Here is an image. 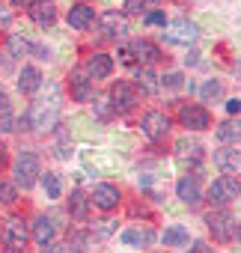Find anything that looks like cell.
I'll use <instances>...</instances> for the list:
<instances>
[{
    "mask_svg": "<svg viewBox=\"0 0 241 253\" xmlns=\"http://www.w3.org/2000/svg\"><path fill=\"white\" fill-rule=\"evenodd\" d=\"M27 125L30 131H51L57 119H60V86L51 84L48 86V98H36L30 107H27Z\"/></svg>",
    "mask_w": 241,
    "mask_h": 253,
    "instance_id": "1",
    "label": "cell"
},
{
    "mask_svg": "<svg viewBox=\"0 0 241 253\" xmlns=\"http://www.w3.org/2000/svg\"><path fill=\"white\" fill-rule=\"evenodd\" d=\"M205 226H208L211 238L220 241V244H229L232 238H238V220H235L226 209H214V211H208V214H205Z\"/></svg>",
    "mask_w": 241,
    "mask_h": 253,
    "instance_id": "2",
    "label": "cell"
},
{
    "mask_svg": "<svg viewBox=\"0 0 241 253\" xmlns=\"http://www.w3.org/2000/svg\"><path fill=\"white\" fill-rule=\"evenodd\" d=\"M39 170H42L39 155H36V152H21V155L15 158V167H12V182H15V188H21V191L33 188L36 179H39Z\"/></svg>",
    "mask_w": 241,
    "mask_h": 253,
    "instance_id": "3",
    "label": "cell"
},
{
    "mask_svg": "<svg viewBox=\"0 0 241 253\" xmlns=\"http://www.w3.org/2000/svg\"><path fill=\"white\" fill-rule=\"evenodd\" d=\"M27 241H30V226H27V220L24 217H9L6 223H3V244H6V250H12V253H24L27 250Z\"/></svg>",
    "mask_w": 241,
    "mask_h": 253,
    "instance_id": "4",
    "label": "cell"
},
{
    "mask_svg": "<svg viewBox=\"0 0 241 253\" xmlns=\"http://www.w3.org/2000/svg\"><path fill=\"white\" fill-rule=\"evenodd\" d=\"M113 113H131L134 104H137V86L131 81H116L110 86V95H107Z\"/></svg>",
    "mask_w": 241,
    "mask_h": 253,
    "instance_id": "5",
    "label": "cell"
},
{
    "mask_svg": "<svg viewBox=\"0 0 241 253\" xmlns=\"http://www.w3.org/2000/svg\"><path fill=\"white\" fill-rule=\"evenodd\" d=\"M238 191H241L238 176H220V179H214V182L208 185V203L226 206V203L238 200Z\"/></svg>",
    "mask_w": 241,
    "mask_h": 253,
    "instance_id": "6",
    "label": "cell"
},
{
    "mask_svg": "<svg viewBox=\"0 0 241 253\" xmlns=\"http://www.w3.org/2000/svg\"><path fill=\"white\" fill-rule=\"evenodd\" d=\"M140 128H143V134H146L149 140L161 143V140L170 134V116L161 113V110H146L143 119H140Z\"/></svg>",
    "mask_w": 241,
    "mask_h": 253,
    "instance_id": "7",
    "label": "cell"
},
{
    "mask_svg": "<svg viewBox=\"0 0 241 253\" xmlns=\"http://www.w3.org/2000/svg\"><path fill=\"white\" fill-rule=\"evenodd\" d=\"M179 125L188 131H202L211 125V113L202 104H182L179 107Z\"/></svg>",
    "mask_w": 241,
    "mask_h": 253,
    "instance_id": "8",
    "label": "cell"
},
{
    "mask_svg": "<svg viewBox=\"0 0 241 253\" xmlns=\"http://www.w3.org/2000/svg\"><path fill=\"white\" fill-rule=\"evenodd\" d=\"M197 36H200V30L188 18H176L167 24V42H173V45H191V42H197Z\"/></svg>",
    "mask_w": 241,
    "mask_h": 253,
    "instance_id": "9",
    "label": "cell"
},
{
    "mask_svg": "<svg viewBox=\"0 0 241 253\" xmlns=\"http://www.w3.org/2000/svg\"><path fill=\"white\" fill-rule=\"evenodd\" d=\"M89 203H92L98 211H113V209H119V203H122V194H119L116 185H107V182H104V185H95Z\"/></svg>",
    "mask_w": 241,
    "mask_h": 253,
    "instance_id": "10",
    "label": "cell"
},
{
    "mask_svg": "<svg viewBox=\"0 0 241 253\" xmlns=\"http://www.w3.org/2000/svg\"><path fill=\"white\" fill-rule=\"evenodd\" d=\"M83 72L89 75V81L95 84V81H104V78H110V72H113V57L110 54H89L86 57V66H83Z\"/></svg>",
    "mask_w": 241,
    "mask_h": 253,
    "instance_id": "11",
    "label": "cell"
},
{
    "mask_svg": "<svg viewBox=\"0 0 241 253\" xmlns=\"http://www.w3.org/2000/svg\"><path fill=\"white\" fill-rule=\"evenodd\" d=\"M27 12H30L33 24H39V27H51L57 21V3L54 0H33L27 6Z\"/></svg>",
    "mask_w": 241,
    "mask_h": 253,
    "instance_id": "12",
    "label": "cell"
},
{
    "mask_svg": "<svg viewBox=\"0 0 241 253\" xmlns=\"http://www.w3.org/2000/svg\"><path fill=\"white\" fill-rule=\"evenodd\" d=\"M69 92H72L75 101H89L92 98V81H89V75L83 69H72V75H69Z\"/></svg>",
    "mask_w": 241,
    "mask_h": 253,
    "instance_id": "13",
    "label": "cell"
},
{
    "mask_svg": "<svg viewBox=\"0 0 241 253\" xmlns=\"http://www.w3.org/2000/svg\"><path fill=\"white\" fill-rule=\"evenodd\" d=\"M214 164L220 173L226 176H238V167H241V155H238V146H220L214 152Z\"/></svg>",
    "mask_w": 241,
    "mask_h": 253,
    "instance_id": "14",
    "label": "cell"
},
{
    "mask_svg": "<svg viewBox=\"0 0 241 253\" xmlns=\"http://www.w3.org/2000/svg\"><path fill=\"white\" fill-rule=\"evenodd\" d=\"M176 197H179L185 206H197V203L202 200V191H200L197 176H182V179L176 182Z\"/></svg>",
    "mask_w": 241,
    "mask_h": 253,
    "instance_id": "15",
    "label": "cell"
},
{
    "mask_svg": "<svg viewBox=\"0 0 241 253\" xmlns=\"http://www.w3.org/2000/svg\"><path fill=\"white\" fill-rule=\"evenodd\" d=\"M101 30H104L107 39H122L128 33V21H125L122 12H104L101 15Z\"/></svg>",
    "mask_w": 241,
    "mask_h": 253,
    "instance_id": "16",
    "label": "cell"
},
{
    "mask_svg": "<svg viewBox=\"0 0 241 253\" xmlns=\"http://www.w3.org/2000/svg\"><path fill=\"white\" fill-rule=\"evenodd\" d=\"M30 226V232H33V241L42 247V244H48V241H54V235H57V226H54V220L51 217H45V214H36L33 217V223H27Z\"/></svg>",
    "mask_w": 241,
    "mask_h": 253,
    "instance_id": "17",
    "label": "cell"
},
{
    "mask_svg": "<svg viewBox=\"0 0 241 253\" xmlns=\"http://www.w3.org/2000/svg\"><path fill=\"white\" fill-rule=\"evenodd\" d=\"M92 21H95V9H92L89 3H78V6L69 9V27H75V30H89Z\"/></svg>",
    "mask_w": 241,
    "mask_h": 253,
    "instance_id": "18",
    "label": "cell"
},
{
    "mask_svg": "<svg viewBox=\"0 0 241 253\" xmlns=\"http://www.w3.org/2000/svg\"><path fill=\"white\" fill-rule=\"evenodd\" d=\"M42 84H45V78H42V72H39L36 66H24V69H21V75H18V89H21L24 95L39 92Z\"/></svg>",
    "mask_w": 241,
    "mask_h": 253,
    "instance_id": "19",
    "label": "cell"
},
{
    "mask_svg": "<svg viewBox=\"0 0 241 253\" xmlns=\"http://www.w3.org/2000/svg\"><path fill=\"white\" fill-rule=\"evenodd\" d=\"M131 51H134V60H140L143 66H155V63L161 60V51H158V45H152V42H146V39H137V42H131Z\"/></svg>",
    "mask_w": 241,
    "mask_h": 253,
    "instance_id": "20",
    "label": "cell"
},
{
    "mask_svg": "<svg viewBox=\"0 0 241 253\" xmlns=\"http://www.w3.org/2000/svg\"><path fill=\"white\" fill-rule=\"evenodd\" d=\"M134 86L140 89V92H146V95H155L161 86H158V75L149 69V66H140L137 69V75H134Z\"/></svg>",
    "mask_w": 241,
    "mask_h": 253,
    "instance_id": "21",
    "label": "cell"
},
{
    "mask_svg": "<svg viewBox=\"0 0 241 253\" xmlns=\"http://www.w3.org/2000/svg\"><path fill=\"white\" fill-rule=\"evenodd\" d=\"M89 197L83 194V191H72V197H69V214L75 217V220H86V214H89Z\"/></svg>",
    "mask_w": 241,
    "mask_h": 253,
    "instance_id": "22",
    "label": "cell"
},
{
    "mask_svg": "<svg viewBox=\"0 0 241 253\" xmlns=\"http://www.w3.org/2000/svg\"><path fill=\"white\" fill-rule=\"evenodd\" d=\"M122 241L125 244H131V247H149L152 241H155V232L152 229H140V226H131V229H125L122 232Z\"/></svg>",
    "mask_w": 241,
    "mask_h": 253,
    "instance_id": "23",
    "label": "cell"
},
{
    "mask_svg": "<svg viewBox=\"0 0 241 253\" xmlns=\"http://www.w3.org/2000/svg\"><path fill=\"white\" fill-rule=\"evenodd\" d=\"M89 247H92V232H89V229H72V232H69L66 250H72V253H86Z\"/></svg>",
    "mask_w": 241,
    "mask_h": 253,
    "instance_id": "24",
    "label": "cell"
},
{
    "mask_svg": "<svg viewBox=\"0 0 241 253\" xmlns=\"http://www.w3.org/2000/svg\"><path fill=\"white\" fill-rule=\"evenodd\" d=\"M188 238H191V232H188V226H182V223L167 226L164 235H161L164 247H182V244H188Z\"/></svg>",
    "mask_w": 241,
    "mask_h": 253,
    "instance_id": "25",
    "label": "cell"
},
{
    "mask_svg": "<svg viewBox=\"0 0 241 253\" xmlns=\"http://www.w3.org/2000/svg\"><path fill=\"white\" fill-rule=\"evenodd\" d=\"M6 48H9V57H27V54H30V48H33V42H30L24 33H9Z\"/></svg>",
    "mask_w": 241,
    "mask_h": 253,
    "instance_id": "26",
    "label": "cell"
},
{
    "mask_svg": "<svg viewBox=\"0 0 241 253\" xmlns=\"http://www.w3.org/2000/svg\"><path fill=\"white\" fill-rule=\"evenodd\" d=\"M176 152H179L182 158H191V161H202V146H200L197 140H188V137H182V140L176 143Z\"/></svg>",
    "mask_w": 241,
    "mask_h": 253,
    "instance_id": "27",
    "label": "cell"
},
{
    "mask_svg": "<svg viewBox=\"0 0 241 253\" xmlns=\"http://www.w3.org/2000/svg\"><path fill=\"white\" fill-rule=\"evenodd\" d=\"M42 185H45V194H48L51 200H60V197H63V179H60L57 173H45V176H42Z\"/></svg>",
    "mask_w": 241,
    "mask_h": 253,
    "instance_id": "28",
    "label": "cell"
},
{
    "mask_svg": "<svg viewBox=\"0 0 241 253\" xmlns=\"http://www.w3.org/2000/svg\"><path fill=\"white\" fill-rule=\"evenodd\" d=\"M214 137H217V143H238V125H232V122H223V125H217V131H214Z\"/></svg>",
    "mask_w": 241,
    "mask_h": 253,
    "instance_id": "29",
    "label": "cell"
},
{
    "mask_svg": "<svg viewBox=\"0 0 241 253\" xmlns=\"http://www.w3.org/2000/svg\"><path fill=\"white\" fill-rule=\"evenodd\" d=\"M223 95V84L220 81H205L202 86H200V98L202 101H214V98H220Z\"/></svg>",
    "mask_w": 241,
    "mask_h": 253,
    "instance_id": "30",
    "label": "cell"
},
{
    "mask_svg": "<svg viewBox=\"0 0 241 253\" xmlns=\"http://www.w3.org/2000/svg\"><path fill=\"white\" fill-rule=\"evenodd\" d=\"M89 232H92V238H110V235L116 232V223L107 220V217H104V220H92V229H89Z\"/></svg>",
    "mask_w": 241,
    "mask_h": 253,
    "instance_id": "31",
    "label": "cell"
},
{
    "mask_svg": "<svg viewBox=\"0 0 241 253\" xmlns=\"http://www.w3.org/2000/svg\"><path fill=\"white\" fill-rule=\"evenodd\" d=\"M0 203H6V206H15V203H18V188H15V182H0Z\"/></svg>",
    "mask_w": 241,
    "mask_h": 253,
    "instance_id": "32",
    "label": "cell"
},
{
    "mask_svg": "<svg viewBox=\"0 0 241 253\" xmlns=\"http://www.w3.org/2000/svg\"><path fill=\"white\" fill-rule=\"evenodd\" d=\"M161 84L158 86H164V89H179L182 84H185V78H182V72H167L164 78H158Z\"/></svg>",
    "mask_w": 241,
    "mask_h": 253,
    "instance_id": "33",
    "label": "cell"
},
{
    "mask_svg": "<svg viewBox=\"0 0 241 253\" xmlns=\"http://www.w3.org/2000/svg\"><path fill=\"white\" fill-rule=\"evenodd\" d=\"M158 0H125V12H131V15H140V12H146L149 6H155Z\"/></svg>",
    "mask_w": 241,
    "mask_h": 253,
    "instance_id": "34",
    "label": "cell"
},
{
    "mask_svg": "<svg viewBox=\"0 0 241 253\" xmlns=\"http://www.w3.org/2000/svg\"><path fill=\"white\" fill-rule=\"evenodd\" d=\"M92 113H95L98 119H110V116H113V107H110L107 98H95V101H92Z\"/></svg>",
    "mask_w": 241,
    "mask_h": 253,
    "instance_id": "35",
    "label": "cell"
},
{
    "mask_svg": "<svg viewBox=\"0 0 241 253\" xmlns=\"http://www.w3.org/2000/svg\"><path fill=\"white\" fill-rule=\"evenodd\" d=\"M0 131H3V134L15 131V116H12V110H3V113H0Z\"/></svg>",
    "mask_w": 241,
    "mask_h": 253,
    "instance_id": "36",
    "label": "cell"
},
{
    "mask_svg": "<svg viewBox=\"0 0 241 253\" xmlns=\"http://www.w3.org/2000/svg\"><path fill=\"white\" fill-rule=\"evenodd\" d=\"M143 21H146L149 27H158V24L164 27V24H167V15H164L161 9H155V12H146V18H143Z\"/></svg>",
    "mask_w": 241,
    "mask_h": 253,
    "instance_id": "37",
    "label": "cell"
},
{
    "mask_svg": "<svg viewBox=\"0 0 241 253\" xmlns=\"http://www.w3.org/2000/svg\"><path fill=\"white\" fill-rule=\"evenodd\" d=\"M119 63H122V66H134V63H137L131 45H122V48H119Z\"/></svg>",
    "mask_w": 241,
    "mask_h": 253,
    "instance_id": "38",
    "label": "cell"
},
{
    "mask_svg": "<svg viewBox=\"0 0 241 253\" xmlns=\"http://www.w3.org/2000/svg\"><path fill=\"white\" fill-rule=\"evenodd\" d=\"M42 253H66V244H57V241H48V244H42Z\"/></svg>",
    "mask_w": 241,
    "mask_h": 253,
    "instance_id": "39",
    "label": "cell"
},
{
    "mask_svg": "<svg viewBox=\"0 0 241 253\" xmlns=\"http://www.w3.org/2000/svg\"><path fill=\"white\" fill-rule=\"evenodd\" d=\"M9 24H12V12L0 3V27H9Z\"/></svg>",
    "mask_w": 241,
    "mask_h": 253,
    "instance_id": "40",
    "label": "cell"
},
{
    "mask_svg": "<svg viewBox=\"0 0 241 253\" xmlns=\"http://www.w3.org/2000/svg\"><path fill=\"white\" fill-rule=\"evenodd\" d=\"M188 253H211V247H208V241H194V247Z\"/></svg>",
    "mask_w": 241,
    "mask_h": 253,
    "instance_id": "41",
    "label": "cell"
},
{
    "mask_svg": "<svg viewBox=\"0 0 241 253\" xmlns=\"http://www.w3.org/2000/svg\"><path fill=\"white\" fill-rule=\"evenodd\" d=\"M238 110H241V101H238V98H229V101H226V113L238 116Z\"/></svg>",
    "mask_w": 241,
    "mask_h": 253,
    "instance_id": "42",
    "label": "cell"
},
{
    "mask_svg": "<svg viewBox=\"0 0 241 253\" xmlns=\"http://www.w3.org/2000/svg\"><path fill=\"white\" fill-rule=\"evenodd\" d=\"M30 51H33V54H39V60H48V57H51V51H48L45 45H33Z\"/></svg>",
    "mask_w": 241,
    "mask_h": 253,
    "instance_id": "43",
    "label": "cell"
},
{
    "mask_svg": "<svg viewBox=\"0 0 241 253\" xmlns=\"http://www.w3.org/2000/svg\"><path fill=\"white\" fill-rule=\"evenodd\" d=\"M9 3H12V6H15V9H27V6H30V3H33V0H9Z\"/></svg>",
    "mask_w": 241,
    "mask_h": 253,
    "instance_id": "44",
    "label": "cell"
},
{
    "mask_svg": "<svg viewBox=\"0 0 241 253\" xmlns=\"http://www.w3.org/2000/svg\"><path fill=\"white\" fill-rule=\"evenodd\" d=\"M3 167H6V146L0 143V170H3Z\"/></svg>",
    "mask_w": 241,
    "mask_h": 253,
    "instance_id": "45",
    "label": "cell"
},
{
    "mask_svg": "<svg viewBox=\"0 0 241 253\" xmlns=\"http://www.w3.org/2000/svg\"><path fill=\"white\" fill-rule=\"evenodd\" d=\"M0 92H3V86H0Z\"/></svg>",
    "mask_w": 241,
    "mask_h": 253,
    "instance_id": "46",
    "label": "cell"
},
{
    "mask_svg": "<svg viewBox=\"0 0 241 253\" xmlns=\"http://www.w3.org/2000/svg\"><path fill=\"white\" fill-rule=\"evenodd\" d=\"M0 66H3V63H0Z\"/></svg>",
    "mask_w": 241,
    "mask_h": 253,
    "instance_id": "47",
    "label": "cell"
}]
</instances>
